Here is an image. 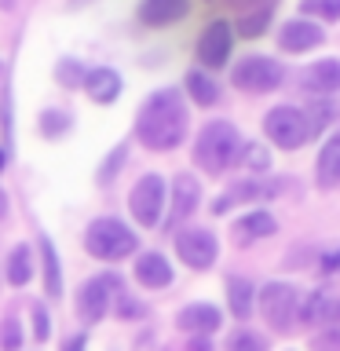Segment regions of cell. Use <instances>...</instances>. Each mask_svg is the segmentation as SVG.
Wrapping results in <instances>:
<instances>
[{
	"label": "cell",
	"instance_id": "8992f818",
	"mask_svg": "<svg viewBox=\"0 0 340 351\" xmlns=\"http://www.w3.org/2000/svg\"><path fill=\"white\" fill-rule=\"evenodd\" d=\"M282 81V66L267 59V55H249L234 66V84L245 92H271Z\"/></svg>",
	"mask_w": 340,
	"mask_h": 351
},
{
	"label": "cell",
	"instance_id": "30bf717a",
	"mask_svg": "<svg viewBox=\"0 0 340 351\" xmlns=\"http://www.w3.org/2000/svg\"><path fill=\"white\" fill-rule=\"evenodd\" d=\"M197 59H202L205 66H212V70H219V66L230 59V26L227 22L205 26L202 40H197Z\"/></svg>",
	"mask_w": 340,
	"mask_h": 351
},
{
	"label": "cell",
	"instance_id": "83f0119b",
	"mask_svg": "<svg viewBox=\"0 0 340 351\" xmlns=\"http://www.w3.org/2000/svg\"><path fill=\"white\" fill-rule=\"evenodd\" d=\"M0 348L4 351H19L22 348V329H19L15 318H4V322H0Z\"/></svg>",
	"mask_w": 340,
	"mask_h": 351
},
{
	"label": "cell",
	"instance_id": "9c48e42d",
	"mask_svg": "<svg viewBox=\"0 0 340 351\" xmlns=\"http://www.w3.org/2000/svg\"><path fill=\"white\" fill-rule=\"evenodd\" d=\"M175 252L183 256V263H191V267H212V260H216V238L208 234V230H180L175 234Z\"/></svg>",
	"mask_w": 340,
	"mask_h": 351
},
{
	"label": "cell",
	"instance_id": "603a6c76",
	"mask_svg": "<svg viewBox=\"0 0 340 351\" xmlns=\"http://www.w3.org/2000/svg\"><path fill=\"white\" fill-rule=\"evenodd\" d=\"M238 241L241 238H263V234H274V219L267 213H252V216H241L238 227H234Z\"/></svg>",
	"mask_w": 340,
	"mask_h": 351
},
{
	"label": "cell",
	"instance_id": "cb8c5ba5",
	"mask_svg": "<svg viewBox=\"0 0 340 351\" xmlns=\"http://www.w3.org/2000/svg\"><path fill=\"white\" fill-rule=\"evenodd\" d=\"M40 256H44V285H48V293H51V296H59V293H62L59 256H55V249H51V241H48V238H40Z\"/></svg>",
	"mask_w": 340,
	"mask_h": 351
},
{
	"label": "cell",
	"instance_id": "6da1fadb",
	"mask_svg": "<svg viewBox=\"0 0 340 351\" xmlns=\"http://www.w3.org/2000/svg\"><path fill=\"white\" fill-rule=\"evenodd\" d=\"M136 136L150 150H175L186 136V106L175 88H161L143 103L136 117Z\"/></svg>",
	"mask_w": 340,
	"mask_h": 351
},
{
	"label": "cell",
	"instance_id": "74e56055",
	"mask_svg": "<svg viewBox=\"0 0 340 351\" xmlns=\"http://www.w3.org/2000/svg\"><path fill=\"white\" fill-rule=\"evenodd\" d=\"M4 216H8V194L0 191V219H4Z\"/></svg>",
	"mask_w": 340,
	"mask_h": 351
},
{
	"label": "cell",
	"instance_id": "f546056e",
	"mask_svg": "<svg viewBox=\"0 0 340 351\" xmlns=\"http://www.w3.org/2000/svg\"><path fill=\"white\" fill-rule=\"evenodd\" d=\"M227 351H263V340L256 333H249V329H238V333L230 337Z\"/></svg>",
	"mask_w": 340,
	"mask_h": 351
},
{
	"label": "cell",
	"instance_id": "4316f807",
	"mask_svg": "<svg viewBox=\"0 0 340 351\" xmlns=\"http://www.w3.org/2000/svg\"><path fill=\"white\" fill-rule=\"evenodd\" d=\"M307 15H318V19H340V0H304L300 4Z\"/></svg>",
	"mask_w": 340,
	"mask_h": 351
},
{
	"label": "cell",
	"instance_id": "ffe728a7",
	"mask_svg": "<svg viewBox=\"0 0 340 351\" xmlns=\"http://www.w3.org/2000/svg\"><path fill=\"white\" fill-rule=\"evenodd\" d=\"M227 300H230V311H234V318H245L252 315V285L245 278H230L227 282Z\"/></svg>",
	"mask_w": 340,
	"mask_h": 351
},
{
	"label": "cell",
	"instance_id": "ac0fdd59",
	"mask_svg": "<svg viewBox=\"0 0 340 351\" xmlns=\"http://www.w3.org/2000/svg\"><path fill=\"white\" fill-rule=\"evenodd\" d=\"M318 183L322 186H337L340 183V136L329 139L322 154H318Z\"/></svg>",
	"mask_w": 340,
	"mask_h": 351
},
{
	"label": "cell",
	"instance_id": "2e32d148",
	"mask_svg": "<svg viewBox=\"0 0 340 351\" xmlns=\"http://www.w3.org/2000/svg\"><path fill=\"white\" fill-rule=\"evenodd\" d=\"M180 329H191V333H216L219 329V311L212 304H194L180 311Z\"/></svg>",
	"mask_w": 340,
	"mask_h": 351
},
{
	"label": "cell",
	"instance_id": "8d00e7d4",
	"mask_svg": "<svg viewBox=\"0 0 340 351\" xmlns=\"http://www.w3.org/2000/svg\"><path fill=\"white\" fill-rule=\"evenodd\" d=\"M66 351H84V337H73L70 344H66Z\"/></svg>",
	"mask_w": 340,
	"mask_h": 351
},
{
	"label": "cell",
	"instance_id": "e575fe53",
	"mask_svg": "<svg viewBox=\"0 0 340 351\" xmlns=\"http://www.w3.org/2000/svg\"><path fill=\"white\" fill-rule=\"evenodd\" d=\"M333 114H337V106H326V103H322V106H315V128H318V125H326V121H333Z\"/></svg>",
	"mask_w": 340,
	"mask_h": 351
},
{
	"label": "cell",
	"instance_id": "4fadbf2b",
	"mask_svg": "<svg viewBox=\"0 0 340 351\" xmlns=\"http://www.w3.org/2000/svg\"><path fill=\"white\" fill-rule=\"evenodd\" d=\"M300 322L304 326L340 322V300H333L329 293H307V300L300 304Z\"/></svg>",
	"mask_w": 340,
	"mask_h": 351
},
{
	"label": "cell",
	"instance_id": "d590c367",
	"mask_svg": "<svg viewBox=\"0 0 340 351\" xmlns=\"http://www.w3.org/2000/svg\"><path fill=\"white\" fill-rule=\"evenodd\" d=\"M337 267H340V249L333 252V256H326V260H322V271H326V274H329V271H337Z\"/></svg>",
	"mask_w": 340,
	"mask_h": 351
},
{
	"label": "cell",
	"instance_id": "d4e9b609",
	"mask_svg": "<svg viewBox=\"0 0 340 351\" xmlns=\"http://www.w3.org/2000/svg\"><path fill=\"white\" fill-rule=\"evenodd\" d=\"M186 88H191V99H194L197 106H212L216 99H219V92H216V84L208 81L205 73H197V70H194L191 77H186Z\"/></svg>",
	"mask_w": 340,
	"mask_h": 351
},
{
	"label": "cell",
	"instance_id": "ab89813d",
	"mask_svg": "<svg viewBox=\"0 0 340 351\" xmlns=\"http://www.w3.org/2000/svg\"><path fill=\"white\" fill-rule=\"evenodd\" d=\"M0 169H4V150H0Z\"/></svg>",
	"mask_w": 340,
	"mask_h": 351
},
{
	"label": "cell",
	"instance_id": "f35d334b",
	"mask_svg": "<svg viewBox=\"0 0 340 351\" xmlns=\"http://www.w3.org/2000/svg\"><path fill=\"white\" fill-rule=\"evenodd\" d=\"M191 351H212V348H208L205 340H194V344H191Z\"/></svg>",
	"mask_w": 340,
	"mask_h": 351
},
{
	"label": "cell",
	"instance_id": "ba28073f",
	"mask_svg": "<svg viewBox=\"0 0 340 351\" xmlns=\"http://www.w3.org/2000/svg\"><path fill=\"white\" fill-rule=\"evenodd\" d=\"M121 289V282L114 278V274H99V278L84 282L81 296H77V311H81L84 322H99V318L106 315L110 307V296H114Z\"/></svg>",
	"mask_w": 340,
	"mask_h": 351
},
{
	"label": "cell",
	"instance_id": "484cf974",
	"mask_svg": "<svg viewBox=\"0 0 340 351\" xmlns=\"http://www.w3.org/2000/svg\"><path fill=\"white\" fill-rule=\"evenodd\" d=\"M267 22H271V11L260 8V11H252V15H241L238 29H241V37H260V33L267 29Z\"/></svg>",
	"mask_w": 340,
	"mask_h": 351
},
{
	"label": "cell",
	"instance_id": "1f68e13d",
	"mask_svg": "<svg viewBox=\"0 0 340 351\" xmlns=\"http://www.w3.org/2000/svg\"><path fill=\"white\" fill-rule=\"evenodd\" d=\"M241 154H245V158H249V165H256V169H267V154H263L260 147H252V143H245V147H241Z\"/></svg>",
	"mask_w": 340,
	"mask_h": 351
},
{
	"label": "cell",
	"instance_id": "d6a6232c",
	"mask_svg": "<svg viewBox=\"0 0 340 351\" xmlns=\"http://www.w3.org/2000/svg\"><path fill=\"white\" fill-rule=\"evenodd\" d=\"M33 337L37 340H48V315H44V307H33Z\"/></svg>",
	"mask_w": 340,
	"mask_h": 351
},
{
	"label": "cell",
	"instance_id": "d6986e66",
	"mask_svg": "<svg viewBox=\"0 0 340 351\" xmlns=\"http://www.w3.org/2000/svg\"><path fill=\"white\" fill-rule=\"evenodd\" d=\"M263 194H271V183H256V180L234 183V186H230V191H227V194L212 205V213H227V208L234 205L238 197H241V202H249V197H263Z\"/></svg>",
	"mask_w": 340,
	"mask_h": 351
},
{
	"label": "cell",
	"instance_id": "7402d4cb",
	"mask_svg": "<svg viewBox=\"0 0 340 351\" xmlns=\"http://www.w3.org/2000/svg\"><path fill=\"white\" fill-rule=\"evenodd\" d=\"M33 278V260H29V249L26 245H15L8 256V282L11 285H26Z\"/></svg>",
	"mask_w": 340,
	"mask_h": 351
},
{
	"label": "cell",
	"instance_id": "3957f363",
	"mask_svg": "<svg viewBox=\"0 0 340 351\" xmlns=\"http://www.w3.org/2000/svg\"><path fill=\"white\" fill-rule=\"evenodd\" d=\"M84 249L99 260H121L136 252V234L121 219H95L84 234Z\"/></svg>",
	"mask_w": 340,
	"mask_h": 351
},
{
	"label": "cell",
	"instance_id": "7c38bea8",
	"mask_svg": "<svg viewBox=\"0 0 340 351\" xmlns=\"http://www.w3.org/2000/svg\"><path fill=\"white\" fill-rule=\"evenodd\" d=\"M191 0H143L139 4V19L147 26H172V22L186 19Z\"/></svg>",
	"mask_w": 340,
	"mask_h": 351
},
{
	"label": "cell",
	"instance_id": "e0dca14e",
	"mask_svg": "<svg viewBox=\"0 0 340 351\" xmlns=\"http://www.w3.org/2000/svg\"><path fill=\"white\" fill-rule=\"evenodd\" d=\"M84 88L95 103H114L117 92H121V77L114 70H92L84 77Z\"/></svg>",
	"mask_w": 340,
	"mask_h": 351
},
{
	"label": "cell",
	"instance_id": "4dcf8cb0",
	"mask_svg": "<svg viewBox=\"0 0 340 351\" xmlns=\"http://www.w3.org/2000/svg\"><path fill=\"white\" fill-rule=\"evenodd\" d=\"M121 161H125V147H117V150H114V158H110L103 169H99V183H110V180H114V172L121 169Z\"/></svg>",
	"mask_w": 340,
	"mask_h": 351
},
{
	"label": "cell",
	"instance_id": "44dd1931",
	"mask_svg": "<svg viewBox=\"0 0 340 351\" xmlns=\"http://www.w3.org/2000/svg\"><path fill=\"white\" fill-rule=\"evenodd\" d=\"M172 191H175V216H191L194 208H197V180L194 176H175V183H172Z\"/></svg>",
	"mask_w": 340,
	"mask_h": 351
},
{
	"label": "cell",
	"instance_id": "5b68a950",
	"mask_svg": "<svg viewBox=\"0 0 340 351\" xmlns=\"http://www.w3.org/2000/svg\"><path fill=\"white\" fill-rule=\"evenodd\" d=\"M260 311H263V318H267L274 329H278V333H289L293 318H296V311H300V296H296L293 285L271 282L267 289L260 293Z\"/></svg>",
	"mask_w": 340,
	"mask_h": 351
},
{
	"label": "cell",
	"instance_id": "5bb4252c",
	"mask_svg": "<svg viewBox=\"0 0 340 351\" xmlns=\"http://www.w3.org/2000/svg\"><path fill=\"white\" fill-rule=\"evenodd\" d=\"M278 44L285 51H307L315 44H322V29L315 22H304V19H293L278 29Z\"/></svg>",
	"mask_w": 340,
	"mask_h": 351
},
{
	"label": "cell",
	"instance_id": "f1b7e54d",
	"mask_svg": "<svg viewBox=\"0 0 340 351\" xmlns=\"http://www.w3.org/2000/svg\"><path fill=\"white\" fill-rule=\"evenodd\" d=\"M66 128H70V117L59 114V110H48V114L40 117V132H44V136H62Z\"/></svg>",
	"mask_w": 340,
	"mask_h": 351
},
{
	"label": "cell",
	"instance_id": "277c9868",
	"mask_svg": "<svg viewBox=\"0 0 340 351\" xmlns=\"http://www.w3.org/2000/svg\"><path fill=\"white\" fill-rule=\"evenodd\" d=\"M263 132L271 136L274 147L296 150L300 143H307V136L315 132V125L307 121L304 110H296V106H274L271 114L263 117Z\"/></svg>",
	"mask_w": 340,
	"mask_h": 351
},
{
	"label": "cell",
	"instance_id": "836d02e7",
	"mask_svg": "<svg viewBox=\"0 0 340 351\" xmlns=\"http://www.w3.org/2000/svg\"><path fill=\"white\" fill-rule=\"evenodd\" d=\"M77 77H81V70H77L73 62H62V66H59V81H62V84H73Z\"/></svg>",
	"mask_w": 340,
	"mask_h": 351
},
{
	"label": "cell",
	"instance_id": "8fae6325",
	"mask_svg": "<svg viewBox=\"0 0 340 351\" xmlns=\"http://www.w3.org/2000/svg\"><path fill=\"white\" fill-rule=\"evenodd\" d=\"M300 88L311 95H329L340 88V62L337 59H322L315 66H307V70L300 73Z\"/></svg>",
	"mask_w": 340,
	"mask_h": 351
},
{
	"label": "cell",
	"instance_id": "7a4b0ae2",
	"mask_svg": "<svg viewBox=\"0 0 340 351\" xmlns=\"http://www.w3.org/2000/svg\"><path fill=\"white\" fill-rule=\"evenodd\" d=\"M241 154V136L234 132V125L227 121H212V125L202 128L197 136V147H194V161L202 165L208 176H219Z\"/></svg>",
	"mask_w": 340,
	"mask_h": 351
},
{
	"label": "cell",
	"instance_id": "52a82bcc",
	"mask_svg": "<svg viewBox=\"0 0 340 351\" xmlns=\"http://www.w3.org/2000/svg\"><path fill=\"white\" fill-rule=\"evenodd\" d=\"M161 205H165V180L161 176H143L132 191V216L143 227H154L161 219Z\"/></svg>",
	"mask_w": 340,
	"mask_h": 351
},
{
	"label": "cell",
	"instance_id": "9a60e30c",
	"mask_svg": "<svg viewBox=\"0 0 340 351\" xmlns=\"http://www.w3.org/2000/svg\"><path fill=\"white\" fill-rule=\"evenodd\" d=\"M136 278L147 285V289H165V285L172 282V267L165 256H158V252H147V256H139V263H136Z\"/></svg>",
	"mask_w": 340,
	"mask_h": 351
}]
</instances>
